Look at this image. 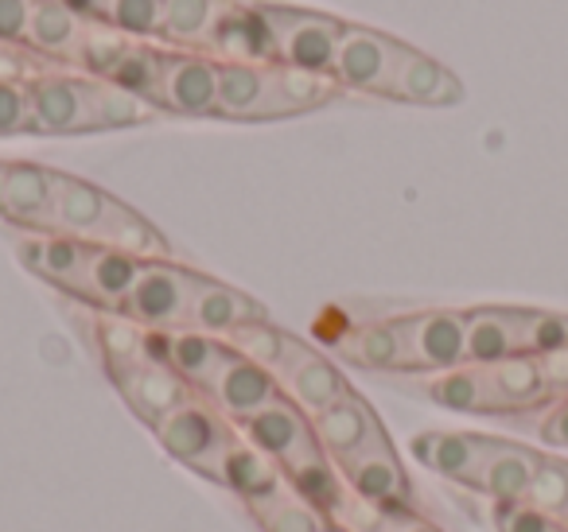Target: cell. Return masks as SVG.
<instances>
[{"label": "cell", "instance_id": "obj_1", "mask_svg": "<svg viewBox=\"0 0 568 532\" xmlns=\"http://www.w3.org/2000/svg\"><path fill=\"white\" fill-rule=\"evenodd\" d=\"M203 276L172 260H144L121 315L141 323L144 330H183Z\"/></svg>", "mask_w": 568, "mask_h": 532}, {"label": "cell", "instance_id": "obj_2", "mask_svg": "<svg viewBox=\"0 0 568 532\" xmlns=\"http://www.w3.org/2000/svg\"><path fill=\"white\" fill-rule=\"evenodd\" d=\"M268 28H273L276 55L284 66L312 74H332L335 51H339V35L347 20H335L327 12H304L288 9V4H261Z\"/></svg>", "mask_w": 568, "mask_h": 532}, {"label": "cell", "instance_id": "obj_3", "mask_svg": "<svg viewBox=\"0 0 568 532\" xmlns=\"http://www.w3.org/2000/svg\"><path fill=\"white\" fill-rule=\"evenodd\" d=\"M405 374H448L467 366V311H420L397 319Z\"/></svg>", "mask_w": 568, "mask_h": 532}, {"label": "cell", "instance_id": "obj_4", "mask_svg": "<svg viewBox=\"0 0 568 532\" xmlns=\"http://www.w3.org/2000/svg\"><path fill=\"white\" fill-rule=\"evenodd\" d=\"M152 431H156V439L164 443V451L172 454V459L203 470L206 478H219L222 454H226L230 439H234L222 428L219 412H211L203 400H183V405L175 408V412H168Z\"/></svg>", "mask_w": 568, "mask_h": 532}, {"label": "cell", "instance_id": "obj_5", "mask_svg": "<svg viewBox=\"0 0 568 532\" xmlns=\"http://www.w3.org/2000/svg\"><path fill=\"white\" fill-rule=\"evenodd\" d=\"M405 43L374 28L347 24L339 35V51H335V82L347 90H363V94L389 98V82H394V66L402 59Z\"/></svg>", "mask_w": 568, "mask_h": 532}, {"label": "cell", "instance_id": "obj_6", "mask_svg": "<svg viewBox=\"0 0 568 532\" xmlns=\"http://www.w3.org/2000/svg\"><path fill=\"white\" fill-rule=\"evenodd\" d=\"M28 98H32V133H98L94 79L40 74V79H28Z\"/></svg>", "mask_w": 568, "mask_h": 532}, {"label": "cell", "instance_id": "obj_7", "mask_svg": "<svg viewBox=\"0 0 568 532\" xmlns=\"http://www.w3.org/2000/svg\"><path fill=\"white\" fill-rule=\"evenodd\" d=\"M203 51H214L219 63H250V66L281 63L273 28H268L261 4H242V0H226L222 4Z\"/></svg>", "mask_w": 568, "mask_h": 532}, {"label": "cell", "instance_id": "obj_8", "mask_svg": "<svg viewBox=\"0 0 568 532\" xmlns=\"http://www.w3.org/2000/svg\"><path fill=\"white\" fill-rule=\"evenodd\" d=\"M498 447H503V439L479 436V431H420V436H413L409 451L425 470H433V474L471 490L483 462H487Z\"/></svg>", "mask_w": 568, "mask_h": 532}, {"label": "cell", "instance_id": "obj_9", "mask_svg": "<svg viewBox=\"0 0 568 532\" xmlns=\"http://www.w3.org/2000/svg\"><path fill=\"white\" fill-rule=\"evenodd\" d=\"M219 74H222V63L214 55L168 51L160 110L183 113V117H211L214 105H219Z\"/></svg>", "mask_w": 568, "mask_h": 532}, {"label": "cell", "instance_id": "obj_10", "mask_svg": "<svg viewBox=\"0 0 568 532\" xmlns=\"http://www.w3.org/2000/svg\"><path fill=\"white\" fill-rule=\"evenodd\" d=\"M312 431H316V443L324 447V454L335 467H343V462H351L355 454H363L366 447H374L378 439H386L374 408L366 405L358 392H351V397L335 400V405L324 408L320 416H312Z\"/></svg>", "mask_w": 568, "mask_h": 532}, {"label": "cell", "instance_id": "obj_11", "mask_svg": "<svg viewBox=\"0 0 568 532\" xmlns=\"http://www.w3.org/2000/svg\"><path fill=\"white\" fill-rule=\"evenodd\" d=\"M339 470L351 490H355V498L374 501V505H386V509H413L409 474H405L389 436L378 439L374 447H366V451L355 454L351 462H343Z\"/></svg>", "mask_w": 568, "mask_h": 532}, {"label": "cell", "instance_id": "obj_12", "mask_svg": "<svg viewBox=\"0 0 568 532\" xmlns=\"http://www.w3.org/2000/svg\"><path fill=\"white\" fill-rule=\"evenodd\" d=\"M113 377H118L121 392L133 405V412L141 420H149L156 428L168 412L191 400V385L183 381L175 369L156 366V361H129V366H113Z\"/></svg>", "mask_w": 568, "mask_h": 532}, {"label": "cell", "instance_id": "obj_13", "mask_svg": "<svg viewBox=\"0 0 568 532\" xmlns=\"http://www.w3.org/2000/svg\"><path fill=\"white\" fill-rule=\"evenodd\" d=\"M389 98L409 105H459L464 102V82L436 63L433 55L409 48L405 43L402 59L394 66V82H389Z\"/></svg>", "mask_w": 568, "mask_h": 532}, {"label": "cell", "instance_id": "obj_14", "mask_svg": "<svg viewBox=\"0 0 568 532\" xmlns=\"http://www.w3.org/2000/svg\"><path fill=\"white\" fill-rule=\"evenodd\" d=\"M242 431L257 451H265L281 467L304 454L308 447H316V431H312L308 416L288 400H273L268 408L253 412L250 420H242Z\"/></svg>", "mask_w": 568, "mask_h": 532}, {"label": "cell", "instance_id": "obj_15", "mask_svg": "<svg viewBox=\"0 0 568 532\" xmlns=\"http://www.w3.org/2000/svg\"><path fill=\"white\" fill-rule=\"evenodd\" d=\"M339 90L343 86L335 82V74H312V71H296V66L273 63L265 79V98H261L257 121L308 113L316 105H327Z\"/></svg>", "mask_w": 568, "mask_h": 532}, {"label": "cell", "instance_id": "obj_16", "mask_svg": "<svg viewBox=\"0 0 568 532\" xmlns=\"http://www.w3.org/2000/svg\"><path fill=\"white\" fill-rule=\"evenodd\" d=\"M113 206V195H105L102 187L74 175L55 172V203H51V234L79 237V242H98L105 226V214Z\"/></svg>", "mask_w": 568, "mask_h": 532}, {"label": "cell", "instance_id": "obj_17", "mask_svg": "<svg viewBox=\"0 0 568 532\" xmlns=\"http://www.w3.org/2000/svg\"><path fill=\"white\" fill-rule=\"evenodd\" d=\"M230 361H234V350L222 338L199 335V330H164V366L195 389L211 392Z\"/></svg>", "mask_w": 568, "mask_h": 532}, {"label": "cell", "instance_id": "obj_18", "mask_svg": "<svg viewBox=\"0 0 568 532\" xmlns=\"http://www.w3.org/2000/svg\"><path fill=\"white\" fill-rule=\"evenodd\" d=\"M211 397L222 416L250 420L253 412H261V408H268L273 400H281V381H276L265 366L245 361L242 354H234V361H230L219 381H214Z\"/></svg>", "mask_w": 568, "mask_h": 532}, {"label": "cell", "instance_id": "obj_19", "mask_svg": "<svg viewBox=\"0 0 568 532\" xmlns=\"http://www.w3.org/2000/svg\"><path fill=\"white\" fill-rule=\"evenodd\" d=\"M51 203H55V172L40 164H4V203L0 214L20 226L51 229Z\"/></svg>", "mask_w": 568, "mask_h": 532}, {"label": "cell", "instance_id": "obj_20", "mask_svg": "<svg viewBox=\"0 0 568 532\" xmlns=\"http://www.w3.org/2000/svg\"><path fill=\"white\" fill-rule=\"evenodd\" d=\"M90 253H94V245L79 242V237H67V234H40V237H28V242L20 245L24 265L32 268V273H40L43 280L71 291V296H79L82 276H87V265H90Z\"/></svg>", "mask_w": 568, "mask_h": 532}, {"label": "cell", "instance_id": "obj_21", "mask_svg": "<svg viewBox=\"0 0 568 532\" xmlns=\"http://www.w3.org/2000/svg\"><path fill=\"white\" fill-rule=\"evenodd\" d=\"M253 319H268L265 307L257 299H250L245 291L230 288V284L219 280H199L195 291V304H191V319L187 330H199V335H214V338H226L230 330H237L242 323Z\"/></svg>", "mask_w": 568, "mask_h": 532}, {"label": "cell", "instance_id": "obj_22", "mask_svg": "<svg viewBox=\"0 0 568 532\" xmlns=\"http://www.w3.org/2000/svg\"><path fill=\"white\" fill-rule=\"evenodd\" d=\"M521 354V307L467 311V366H495Z\"/></svg>", "mask_w": 568, "mask_h": 532}, {"label": "cell", "instance_id": "obj_23", "mask_svg": "<svg viewBox=\"0 0 568 532\" xmlns=\"http://www.w3.org/2000/svg\"><path fill=\"white\" fill-rule=\"evenodd\" d=\"M284 470L281 462H273L265 451H257L253 443H237L230 439L226 454H222V467H219V478L214 482L230 485L237 498H245L250 505H261V501L276 498L284 493Z\"/></svg>", "mask_w": 568, "mask_h": 532}, {"label": "cell", "instance_id": "obj_24", "mask_svg": "<svg viewBox=\"0 0 568 532\" xmlns=\"http://www.w3.org/2000/svg\"><path fill=\"white\" fill-rule=\"evenodd\" d=\"M284 478L296 490V498L308 501L316 513L339 516L347 509V490H343V478L335 470V462L324 454V447H308L304 454H296L293 462H284Z\"/></svg>", "mask_w": 568, "mask_h": 532}, {"label": "cell", "instance_id": "obj_25", "mask_svg": "<svg viewBox=\"0 0 568 532\" xmlns=\"http://www.w3.org/2000/svg\"><path fill=\"white\" fill-rule=\"evenodd\" d=\"M541 459H545V451H537V447L506 443L503 439V447L483 462L471 490H479L483 498H490L495 505L498 501H521L529 490V482H534L537 467H541Z\"/></svg>", "mask_w": 568, "mask_h": 532}, {"label": "cell", "instance_id": "obj_26", "mask_svg": "<svg viewBox=\"0 0 568 532\" xmlns=\"http://www.w3.org/2000/svg\"><path fill=\"white\" fill-rule=\"evenodd\" d=\"M487 369L490 381V397H495V416L506 412H534V408H549L552 397L541 381V369H537V358L529 354H518V358L495 361Z\"/></svg>", "mask_w": 568, "mask_h": 532}, {"label": "cell", "instance_id": "obj_27", "mask_svg": "<svg viewBox=\"0 0 568 532\" xmlns=\"http://www.w3.org/2000/svg\"><path fill=\"white\" fill-rule=\"evenodd\" d=\"M226 342H230V350L242 354L245 361H257V366H265L276 381H281V377L296 366V358L308 350L301 338H293L288 330H281L276 323H268V319L242 323L237 330H230Z\"/></svg>", "mask_w": 568, "mask_h": 532}, {"label": "cell", "instance_id": "obj_28", "mask_svg": "<svg viewBox=\"0 0 568 532\" xmlns=\"http://www.w3.org/2000/svg\"><path fill=\"white\" fill-rule=\"evenodd\" d=\"M281 385L293 392L296 408H301V412H312V416H320L324 408H332L335 400L351 397L347 377H343L339 369H335L332 361L316 350H304L301 358H296V366L281 377Z\"/></svg>", "mask_w": 568, "mask_h": 532}, {"label": "cell", "instance_id": "obj_29", "mask_svg": "<svg viewBox=\"0 0 568 532\" xmlns=\"http://www.w3.org/2000/svg\"><path fill=\"white\" fill-rule=\"evenodd\" d=\"M141 265H144V260L129 257V253L94 245V253H90V265H87V276H82L79 299H90V304H98V307L121 311V307H125V299H129V291H133L136 276H141Z\"/></svg>", "mask_w": 568, "mask_h": 532}, {"label": "cell", "instance_id": "obj_30", "mask_svg": "<svg viewBox=\"0 0 568 532\" xmlns=\"http://www.w3.org/2000/svg\"><path fill=\"white\" fill-rule=\"evenodd\" d=\"M90 20H82L63 0H36L32 20H28V48L51 59H74L79 43L87 40Z\"/></svg>", "mask_w": 568, "mask_h": 532}, {"label": "cell", "instance_id": "obj_31", "mask_svg": "<svg viewBox=\"0 0 568 532\" xmlns=\"http://www.w3.org/2000/svg\"><path fill=\"white\" fill-rule=\"evenodd\" d=\"M339 354L358 369H382V374H405V342L397 319L358 323L351 335L339 338Z\"/></svg>", "mask_w": 568, "mask_h": 532}, {"label": "cell", "instance_id": "obj_32", "mask_svg": "<svg viewBox=\"0 0 568 532\" xmlns=\"http://www.w3.org/2000/svg\"><path fill=\"white\" fill-rule=\"evenodd\" d=\"M94 245L129 253V257H136V260H168L172 257L164 234H160L149 218H141L133 206L118 203V198H113L110 214H105V226H102V234H98Z\"/></svg>", "mask_w": 568, "mask_h": 532}, {"label": "cell", "instance_id": "obj_33", "mask_svg": "<svg viewBox=\"0 0 568 532\" xmlns=\"http://www.w3.org/2000/svg\"><path fill=\"white\" fill-rule=\"evenodd\" d=\"M425 397L433 405L448 408V412H475V416H495V397H490V381L483 366H459L448 374H433L425 385Z\"/></svg>", "mask_w": 568, "mask_h": 532}, {"label": "cell", "instance_id": "obj_34", "mask_svg": "<svg viewBox=\"0 0 568 532\" xmlns=\"http://www.w3.org/2000/svg\"><path fill=\"white\" fill-rule=\"evenodd\" d=\"M265 79H268V66L222 63V74H219V105H214V117L257 121L261 98H265Z\"/></svg>", "mask_w": 568, "mask_h": 532}, {"label": "cell", "instance_id": "obj_35", "mask_svg": "<svg viewBox=\"0 0 568 532\" xmlns=\"http://www.w3.org/2000/svg\"><path fill=\"white\" fill-rule=\"evenodd\" d=\"M164 66H168V51H156V48H149L144 40H133L125 48V55L118 59V66H113L105 82L129 90V94H136L141 102H149V105H156V110H160Z\"/></svg>", "mask_w": 568, "mask_h": 532}, {"label": "cell", "instance_id": "obj_36", "mask_svg": "<svg viewBox=\"0 0 568 532\" xmlns=\"http://www.w3.org/2000/svg\"><path fill=\"white\" fill-rule=\"evenodd\" d=\"M226 0H164V24L160 35L180 48H203Z\"/></svg>", "mask_w": 568, "mask_h": 532}, {"label": "cell", "instance_id": "obj_37", "mask_svg": "<svg viewBox=\"0 0 568 532\" xmlns=\"http://www.w3.org/2000/svg\"><path fill=\"white\" fill-rule=\"evenodd\" d=\"M521 501L534 505V509H541L545 516H552V521H560L568 529V459L545 454Z\"/></svg>", "mask_w": 568, "mask_h": 532}, {"label": "cell", "instance_id": "obj_38", "mask_svg": "<svg viewBox=\"0 0 568 532\" xmlns=\"http://www.w3.org/2000/svg\"><path fill=\"white\" fill-rule=\"evenodd\" d=\"M250 509L257 513L265 532H324L327 529L324 513H316L308 501L288 498V493H276V498L261 501V505H250Z\"/></svg>", "mask_w": 568, "mask_h": 532}, {"label": "cell", "instance_id": "obj_39", "mask_svg": "<svg viewBox=\"0 0 568 532\" xmlns=\"http://www.w3.org/2000/svg\"><path fill=\"white\" fill-rule=\"evenodd\" d=\"M152 117V105L113 82L94 79V125L98 129H129Z\"/></svg>", "mask_w": 568, "mask_h": 532}, {"label": "cell", "instance_id": "obj_40", "mask_svg": "<svg viewBox=\"0 0 568 532\" xmlns=\"http://www.w3.org/2000/svg\"><path fill=\"white\" fill-rule=\"evenodd\" d=\"M164 24V0H110L105 4V28L121 32L125 40H152Z\"/></svg>", "mask_w": 568, "mask_h": 532}, {"label": "cell", "instance_id": "obj_41", "mask_svg": "<svg viewBox=\"0 0 568 532\" xmlns=\"http://www.w3.org/2000/svg\"><path fill=\"white\" fill-rule=\"evenodd\" d=\"M32 133V98L28 79H4L0 74V136Z\"/></svg>", "mask_w": 568, "mask_h": 532}, {"label": "cell", "instance_id": "obj_42", "mask_svg": "<svg viewBox=\"0 0 568 532\" xmlns=\"http://www.w3.org/2000/svg\"><path fill=\"white\" fill-rule=\"evenodd\" d=\"M495 529L498 532H568L560 521L545 516L541 509L526 501H498L495 505Z\"/></svg>", "mask_w": 568, "mask_h": 532}, {"label": "cell", "instance_id": "obj_43", "mask_svg": "<svg viewBox=\"0 0 568 532\" xmlns=\"http://www.w3.org/2000/svg\"><path fill=\"white\" fill-rule=\"evenodd\" d=\"M537 369H541V381L549 389L552 405L568 397V346L560 350H549V354H537Z\"/></svg>", "mask_w": 568, "mask_h": 532}, {"label": "cell", "instance_id": "obj_44", "mask_svg": "<svg viewBox=\"0 0 568 532\" xmlns=\"http://www.w3.org/2000/svg\"><path fill=\"white\" fill-rule=\"evenodd\" d=\"M36 0H0V43H24Z\"/></svg>", "mask_w": 568, "mask_h": 532}, {"label": "cell", "instance_id": "obj_45", "mask_svg": "<svg viewBox=\"0 0 568 532\" xmlns=\"http://www.w3.org/2000/svg\"><path fill=\"white\" fill-rule=\"evenodd\" d=\"M67 9H74L82 20H90V24H105V4L110 0H63Z\"/></svg>", "mask_w": 568, "mask_h": 532}, {"label": "cell", "instance_id": "obj_46", "mask_svg": "<svg viewBox=\"0 0 568 532\" xmlns=\"http://www.w3.org/2000/svg\"><path fill=\"white\" fill-rule=\"evenodd\" d=\"M394 532H440L436 524H428V521H420L417 513H402L397 516V524H394Z\"/></svg>", "mask_w": 568, "mask_h": 532}, {"label": "cell", "instance_id": "obj_47", "mask_svg": "<svg viewBox=\"0 0 568 532\" xmlns=\"http://www.w3.org/2000/svg\"><path fill=\"white\" fill-rule=\"evenodd\" d=\"M324 532H343V529H332V524H327V529Z\"/></svg>", "mask_w": 568, "mask_h": 532}]
</instances>
